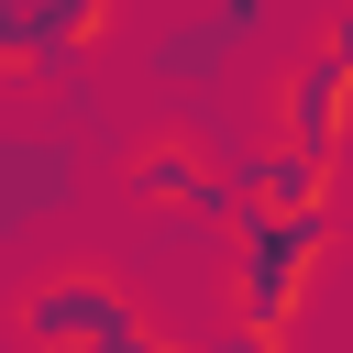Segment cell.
Wrapping results in <instances>:
<instances>
[{
  "label": "cell",
  "mask_w": 353,
  "mask_h": 353,
  "mask_svg": "<svg viewBox=\"0 0 353 353\" xmlns=\"http://www.w3.org/2000/svg\"><path fill=\"white\" fill-rule=\"evenodd\" d=\"M232 165H243V154H221L199 121L165 110V121H143V132L121 143L110 176H121V199H132L143 221H221V232H232V210H243V176H232Z\"/></svg>",
  "instance_id": "3957f363"
},
{
  "label": "cell",
  "mask_w": 353,
  "mask_h": 353,
  "mask_svg": "<svg viewBox=\"0 0 353 353\" xmlns=\"http://www.w3.org/2000/svg\"><path fill=\"white\" fill-rule=\"evenodd\" d=\"M143 320V298H132V265L121 254H44V265H22V287H11V353H99V342H121Z\"/></svg>",
  "instance_id": "7a4b0ae2"
},
{
  "label": "cell",
  "mask_w": 353,
  "mask_h": 353,
  "mask_svg": "<svg viewBox=\"0 0 353 353\" xmlns=\"http://www.w3.org/2000/svg\"><path fill=\"white\" fill-rule=\"evenodd\" d=\"M265 143L320 154V165L353 154V55H342L320 22H309V33L287 44V66L265 77Z\"/></svg>",
  "instance_id": "277c9868"
},
{
  "label": "cell",
  "mask_w": 353,
  "mask_h": 353,
  "mask_svg": "<svg viewBox=\"0 0 353 353\" xmlns=\"http://www.w3.org/2000/svg\"><path fill=\"white\" fill-rule=\"evenodd\" d=\"M232 176H243V210H265V221H342V165H320V154L254 143Z\"/></svg>",
  "instance_id": "8992f818"
},
{
  "label": "cell",
  "mask_w": 353,
  "mask_h": 353,
  "mask_svg": "<svg viewBox=\"0 0 353 353\" xmlns=\"http://www.w3.org/2000/svg\"><path fill=\"white\" fill-rule=\"evenodd\" d=\"M110 44H121L110 0H0V77L11 88H66V66H88Z\"/></svg>",
  "instance_id": "5b68a950"
},
{
  "label": "cell",
  "mask_w": 353,
  "mask_h": 353,
  "mask_svg": "<svg viewBox=\"0 0 353 353\" xmlns=\"http://www.w3.org/2000/svg\"><path fill=\"white\" fill-rule=\"evenodd\" d=\"M342 265V221H265V210H232L221 232V320L254 331L265 353H298L309 342V309Z\"/></svg>",
  "instance_id": "6da1fadb"
}]
</instances>
